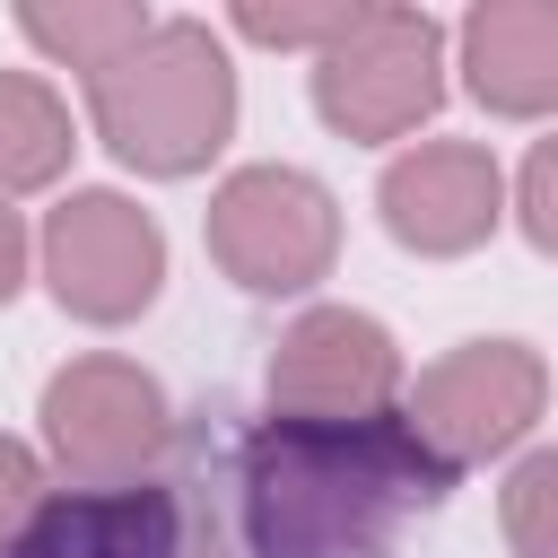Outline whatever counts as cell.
<instances>
[{"label":"cell","instance_id":"cell-16","mask_svg":"<svg viewBox=\"0 0 558 558\" xmlns=\"http://www.w3.org/2000/svg\"><path fill=\"white\" fill-rule=\"evenodd\" d=\"M523 235L541 253H558V140H541L523 166Z\"/></svg>","mask_w":558,"mask_h":558},{"label":"cell","instance_id":"cell-10","mask_svg":"<svg viewBox=\"0 0 558 558\" xmlns=\"http://www.w3.org/2000/svg\"><path fill=\"white\" fill-rule=\"evenodd\" d=\"M384 227L410 253H471L497 227V166L471 140H427L384 174Z\"/></svg>","mask_w":558,"mask_h":558},{"label":"cell","instance_id":"cell-14","mask_svg":"<svg viewBox=\"0 0 558 558\" xmlns=\"http://www.w3.org/2000/svg\"><path fill=\"white\" fill-rule=\"evenodd\" d=\"M506 541L523 558H558V453H532L506 480Z\"/></svg>","mask_w":558,"mask_h":558},{"label":"cell","instance_id":"cell-7","mask_svg":"<svg viewBox=\"0 0 558 558\" xmlns=\"http://www.w3.org/2000/svg\"><path fill=\"white\" fill-rule=\"evenodd\" d=\"M44 279L87 323H131L166 279V235L122 192H78L44 227Z\"/></svg>","mask_w":558,"mask_h":558},{"label":"cell","instance_id":"cell-1","mask_svg":"<svg viewBox=\"0 0 558 558\" xmlns=\"http://www.w3.org/2000/svg\"><path fill=\"white\" fill-rule=\"evenodd\" d=\"M453 462L410 427L375 418H262L235 445V506L253 558H392V532L445 506Z\"/></svg>","mask_w":558,"mask_h":558},{"label":"cell","instance_id":"cell-3","mask_svg":"<svg viewBox=\"0 0 558 558\" xmlns=\"http://www.w3.org/2000/svg\"><path fill=\"white\" fill-rule=\"evenodd\" d=\"M87 105H96V131L113 140L122 166H140V174H192V166L218 157L227 122H235V70H227V52H218L209 26L166 17L113 70L87 78Z\"/></svg>","mask_w":558,"mask_h":558},{"label":"cell","instance_id":"cell-15","mask_svg":"<svg viewBox=\"0 0 558 558\" xmlns=\"http://www.w3.org/2000/svg\"><path fill=\"white\" fill-rule=\"evenodd\" d=\"M235 26L262 35V44H340L357 26V9H244Z\"/></svg>","mask_w":558,"mask_h":558},{"label":"cell","instance_id":"cell-17","mask_svg":"<svg viewBox=\"0 0 558 558\" xmlns=\"http://www.w3.org/2000/svg\"><path fill=\"white\" fill-rule=\"evenodd\" d=\"M35 506H44V497H35V453L0 436V558H9V541H17V523H26Z\"/></svg>","mask_w":558,"mask_h":558},{"label":"cell","instance_id":"cell-18","mask_svg":"<svg viewBox=\"0 0 558 558\" xmlns=\"http://www.w3.org/2000/svg\"><path fill=\"white\" fill-rule=\"evenodd\" d=\"M17 279H26V227H17V209H0V305L17 296Z\"/></svg>","mask_w":558,"mask_h":558},{"label":"cell","instance_id":"cell-9","mask_svg":"<svg viewBox=\"0 0 558 558\" xmlns=\"http://www.w3.org/2000/svg\"><path fill=\"white\" fill-rule=\"evenodd\" d=\"M392 392H401V357H392L384 323H366L349 305L305 314L270 357V410L279 418H375V410H401Z\"/></svg>","mask_w":558,"mask_h":558},{"label":"cell","instance_id":"cell-5","mask_svg":"<svg viewBox=\"0 0 558 558\" xmlns=\"http://www.w3.org/2000/svg\"><path fill=\"white\" fill-rule=\"evenodd\" d=\"M436 17L418 9H357V26L314 70V105L349 140H401L410 122L436 113Z\"/></svg>","mask_w":558,"mask_h":558},{"label":"cell","instance_id":"cell-6","mask_svg":"<svg viewBox=\"0 0 558 558\" xmlns=\"http://www.w3.org/2000/svg\"><path fill=\"white\" fill-rule=\"evenodd\" d=\"M44 436L61 453V471L78 488H122L140 480L174 427H166V392L131 366V357H78L44 384Z\"/></svg>","mask_w":558,"mask_h":558},{"label":"cell","instance_id":"cell-4","mask_svg":"<svg viewBox=\"0 0 558 558\" xmlns=\"http://www.w3.org/2000/svg\"><path fill=\"white\" fill-rule=\"evenodd\" d=\"M331 244H340V218H331V192L296 166H244L227 174V192L209 201V253L235 288L253 296H288V288H314L331 270Z\"/></svg>","mask_w":558,"mask_h":558},{"label":"cell","instance_id":"cell-11","mask_svg":"<svg viewBox=\"0 0 558 558\" xmlns=\"http://www.w3.org/2000/svg\"><path fill=\"white\" fill-rule=\"evenodd\" d=\"M462 70L488 113H549L558 105V9L462 17Z\"/></svg>","mask_w":558,"mask_h":558},{"label":"cell","instance_id":"cell-8","mask_svg":"<svg viewBox=\"0 0 558 558\" xmlns=\"http://www.w3.org/2000/svg\"><path fill=\"white\" fill-rule=\"evenodd\" d=\"M410 427L436 445V462H480L506 453L532 418H541V357L523 340H462L445 366H427L410 384Z\"/></svg>","mask_w":558,"mask_h":558},{"label":"cell","instance_id":"cell-13","mask_svg":"<svg viewBox=\"0 0 558 558\" xmlns=\"http://www.w3.org/2000/svg\"><path fill=\"white\" fill-rule=\"evenodd\" d=\"M17 26H26L44 52H61L70 70L96 78V70H113L157 17H148V9H70V17H61V9H17Z\"/></svg>","mask_w":558,"mask_h":558},{"label":"cell","instance_id":"cell-12","mask_svg":"<svg viewBox=\"0 0 558 558\" xmlns=\"http://www.w3.org/2000/svg\"><path fill=\"white\" fill-rule=\"evenodd\" d=\"M70 157V113L44 78H0V192H35L52 183Z\"/></svg>","mask_w":558,"mask_h":558},{"label":"cell","instance_id":"cell-2","mask_svg":"<svg viewBox=\"0 0 558 558\" xmlns=\"http://www.w3.org/2000/svg\"><path fill=\"white\" fill-rule=\"evenodd\" d=\"M9 558H253L235 480L201 436H174L166 471H140L122 488H61L44 497Z\"/></svg>","mask_w":558,"mask_h":558}]
</instances>
